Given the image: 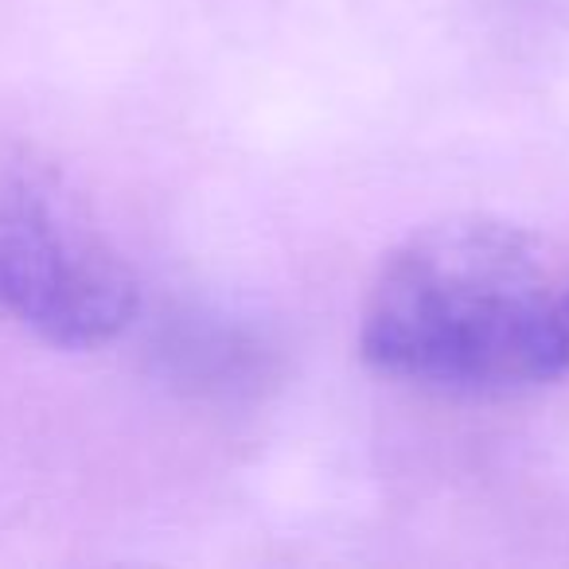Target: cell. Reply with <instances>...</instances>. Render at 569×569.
Wrapping results in <instances>:
<instances>
[{
  "label": "cell",
  "mask_w": 569,
  "mask_h": 569,
  "mask_svg": "<svg viewBox=\"0 0 569 569\" xmlns=\"http://www.w3.org/2000/svg\"><path fill=\"white\" fill-rule=\"evenodd\" d=\"M359 351L395 379L465 395L569 375V238L496 214L413 230L382 258Z\"/></svg>",
  "instance_id": "1"
},
{
  "label": "cell",
  "mask_w": 569,
  "mask_h": 569,
  "mask_svg": "<svg viewBox=\"0 0 569 569\" xmlns=\"http://www.w3.org/2000/svg\"><path fill=\"white\" fill-rule=\"evenodd\" d=\"M141 289L113 238L43 183H0V317L51 348L118 340Z\"/></svg>",
  "instance_id": "2"
}]
</instances>
